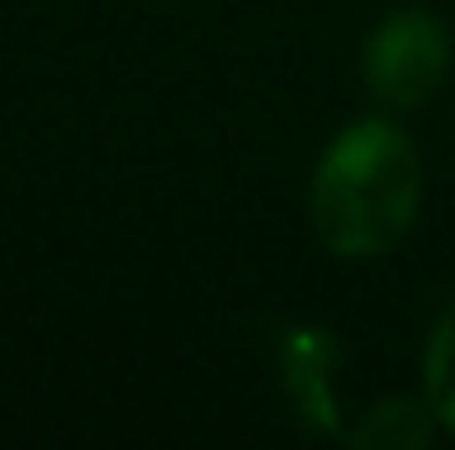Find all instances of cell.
I'll list each match as a JSON object with an SVG mask.
<instances>
[{
	"mask_svg": "<svg viewBox=\"0 0 455 450\" xmlns=\"http://www.w3.org/2000/svg\"><path fill=\"white\" fill-rule=\"evenodd\" d=\"M419 149L397 122H355L329 143L313 170V228L344 260H371L403 244L419 218Z\"/></svg>",
	"mask_w": 455,
	"mask_h": 450,
	"instance_id": "6da1fadb",
	"label": "cell"
},
{
	"mask_svg": "<svg viewBox=\"0 0 455 450\" xmlns=\"http://www.w3.org/2000/svg\"><path fill=\"white\" fill-rule=\"evenodd\" d=\"M451 75V32L435 11H392L365 43V85L381 107L413 112Z\"/></svg>",
	"mask_w": 455,
	"mask_h": 450,
	"instance_id": "7a4b0ae2",
	"label": "cell"
},
{
	"mask_svg": "<svg viewBox=\"0 0 455 450\" xmlns=\"http://www.w3.org/2000/svg\"><path fill=\"white\" fill-rule=\"evenodd\" d=\"M334 360H339V344L323 329H291L281 339V376H286V392L302 408V419L334 440H349L339 403H334Z\"/></svg>",
	"mask_w": 455,
	"mask_h": 450,
	"instance_id": "3957f363",
	"label": "cell"
},
{
	"mask_svg": "<svg viewBox=\"0 0 455 450\" xmlns=\"http://www.w3.org/2000/svg\"><path fill=\"white\" fill-rule=\"evenodd\" d=\"M429 435H435V408H429V403L387 398V403H376V408L349 430V446H360V450H419Z\"/></svg>",
	"mask_w": 455,
	"mask_h": 450,
	"instance_id": "277c9868",
	"label": "cell"
},
{
	"mask_svg": "<svg viewBox=\"0 0 455 450\" xmlns=\"http://www.w3.org/2000/svg\"><path fill=\"white\" fill-rule=\"evenodd\" d=\"M424 403L435 408L440 424L455 430V297L440 313L435 334H429V355H424Z\"/></svg>",
	"mask_w": 455,
	"mask_h": 450,
	"instance_id": "5b68a950",
	"label": "cell"
}]
</instances>
